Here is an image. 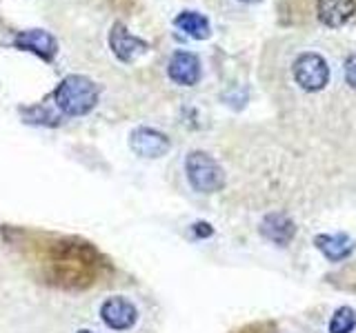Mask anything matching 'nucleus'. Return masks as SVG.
<instances>
[{
    "instance_id": "nucleus-7",
    "label": "nucleus",
    "mask_w": 356,
    "mask_h": 333,
    "mask_svg": "<svg viewBox=\"0 0 356 333\" xmlns=\"http://www.w3.org/2000/svg\"><path fill=\"white\" fill-rule=\"evenodd\" d=\"M109 47L118 60L131 62L134 58H138L140 53L147 51V42L136 38V36H131L122 22H116V25L111 27V33H109Z\"/></svg>"
},
{
    "instance_id": "nucleus-2",
    "label": "nucleus",
    "mask_w": 356,
    "mask_h": 333,
    "mask_svg": "<svg viewBox=\"0 0 356 333\" xmlns=\"http://www.w3.org/2000/svg\"><path fill=\"white\" fill-rule=\"evenodd\" d=\"M54 103L67 116H85L98 103V87L87 76L72 74L56 87Z\"/></svg>"
},
{
    "instance_id": "nucleus-4",
    "label": "nucleus",
    "mask_w": 356,
    "mask_h": 333,
    "mask_svg": "<svg viewBox=\"0 0 356 333\" xmlns=\"http://www.w3.org/2000/svg\"><path fill=\"white\" fill-rule=\"evenodd\" d=\"M294 80L305 89V92H321L330 83V67L323 56L307 51L300 53L294 62Z\"/></svg>"
},
{
    "instance_id": "nucleus-12",
    "label": "nucleus",
    "mask_w": 356,
    "mask_h": 333,
    "mask_svg": "<svg viewBox=\"0 0 356 333\" xmlns=\"http://www.w3.org/2000/svg\"><path fill=\"white\" fill-rule=\"evenodd\" d=\"M261 233L267 238V240H272L274 244H287L289 240L294 238V233H296V227H294V222L289 220L287 216L283 214H270L263 222H261Z\"/></svg>"
},
{
    "instance_id": "nucleus-6",
    "label": "nucleus",
    "mask_w": 356,
    "mask_h": 333,
    "mask_svg": "<svg viewBox=\"0 0 356 333\" xmlns=\"http://www.w3.org/2000/svg\"><path fill=\"white\" fill-rule=\"evenodd\" d=\"M129 147H131V151L143 155V158H161V155L170 151L172 142L161 131L149 129V127H138L131 131Z\"/></svg>"
},
{
    "instance_id": "nucleus-9",
    "label": "nucleus",
    "mask_w": 356,
    "mask_h": 333,
    "mask_svg": "<svg viewBox=\"0 0 356 333\" xmlns=\"http://www.w3.org/2000/svg\"><path fill=\"white\" fill-rule=\"evenodd\" d=\"M167 74H170V78L176 85L192 87L198 83V78H200V62L194 53L176 51L170 60V67H167Z\"/></svg>"
},
{
    "instance_id": "nucleus-17",
    "label": "nucleus",
    "mask_w": 356,
    "mask_h": 333,
    "mask_svg": "<svg viewBox=\"0 0 356 333\" xmlns=\"http://www.w3.org/2000/svg\"><path fill=\"white\" fill-rule=\"evenodd\" d=\"M243 3H261V0H243Z\"/></svg>"
},
{
    "instance_id": "nucleus-1",
    "label": "nucleus",
    "mask_w": 356,
    "mask_h": 333,
    "mask_svg": "<svg viewBox=\"0 0 356 333\" xmlns=\"http://www.w3.org/2000/svg\"><path fill=\"white\" fill-rule=\"evenodd\" d=\"M0 240L40 287L67 293L105 289L118 278L109 255L83 236L38 227L3 225Z\"/></svg>"
},
{
    "instance_id": "nucleus-11",
    "label": "nucleus",
    "mask_w": 356,
    "mask_h": 333,
    "mask_svg": "<svg viewBox=\"0 0 356 333\" xmlns=\"http://www.w3.org/2000/svg\"><path fill=\"white\" fill-rule=\"evenodd\" d=\"M314 244L332 262L345 260L354 251V240L348 236V233H323V236L314 238Z\"/></svg>"
},
{
    "instance_id": "nucleus-18",
    "label": "nucleus",
    "mask_w": 356,
    "mask_h": 333,
    "mask_svg": "<svg viewBox=\"0 0 356 333\" xmlns=\"http://www.w3.org/2000/svg\"><path fill=\"white\" fill-rule=\"evenodd\" d=\"M78 333H94V331H78Z\"/></svg>"
},
{
    "instance_id": "nucleus-14",
    "label": "nucleus",
    "mask_w": 356,
    "mask_h": 333,
    "mask_svg": "<svg viewBox=\"0 0 356 333\" xmlns=\"http://www.w3.org/2000/svg\"><path fill=\"white\" fill-rule=\"evenodd\" d=\"M356 327V311L352 307H341L330 320V333H352Z\"/></svg>"
},
{
    "instance_id": "nucleus-16",
    "label": "nucleus",
    "mask_w": 356,
    "mask_h": 333,
    "mask_svg": "<svg viewBox=\"0 0 356 333\" xmlns=\"http://www.w3.org/2000/svg\"><path fill=\"white\" fill-rule=\"evenodd\" d=\"M345 80H348L350 87L356 89V56H350V58L345 60Z\"/></svg>"
},
{
    "instance_id": "nucleus-8",
    "label": "nucleus",
    "mask_w": 356,
    "mask_h": 333,
    "mask_svg": "<svg viewBox=\"0 0 356 333\" xmlns=\"http://www.w3.org/2000/svg\"><path fill=\"white\" fill-rule=\"evenodd\" d=\"M316 16L327 27H343L356 18V0H316Z\"/></svg>"
},
{
    "instance_id": "nucleus-3",
    "label": "nucleus",
    "mask_w": 356,
    "mask_h": 333,
    "mask_svg": "<svg viewBox=\"0 0 356 333\" xmlns=\"http://www.w3.org/2000/svg\"><path fill=\"white\" fill-rule=\"evenodd\" d=\"M185 171L189 178V185L200 194H214L225 185V171H222L220 164L205 151L189 153L185 160Z\"/></svg>"
},
{
    "instance_id": "nucleus-15",
    "label": "nucleus",
    "mask_w": 356,
    "mask_h": 333,
    "mask_svg": "<svg viewBox=\"0 0 356 333\" xmlns=\"http://www.w3.org/2000/svg\"><path fill=\"white\" fill-rule=\"evenodd\" d=\"M229 333H276V325L270 320H259V322H250V325H243Z\"/></svg>"
},
{
    "instance_id": "nucleus-13",
    "label": "nucleus",
    "mask_w": 356,
    "mask_h": 333,
    "mask_svg": "<svg viewBox=\"0 0 356 333\" xmlns=\"http://www.w3.org/2000/svg\"><path fill=\"white\" fill-rule=\"evenodd\" d=\"M174 25L183 33H187L189 38L205 40L209 36V20L203 14H198V11H181L174 18Z\"/></svg>"
},
{
    "instance_id": "nucleus-5",
    "label": "nucleus",
    "mask_w": 356,
    "mask_h": 333,
    "mask_svg": "<svg viewBox=\"0 0 356 333\" xmlns=\"http://www.w3.org/2000/svg\"><path fill=\"white\" fill-rule=\"evenodd\" d=\"M100 320L114 331H127L136 325L138 311L127 298L114 296V298H107L105 302L100 305Z\"/></svg>"
},
{
    "instance_id": "nucleus-10",
    "label": "nucleus",
    "mask_w": 356,
    "mask_h": 333,
    "mask_svg": "<svg viewBox=\"0 0 356 333\" xmlns=\"http://www.w3.org/2000/svg\"><path fill=\"white\" fill-rule=\"evenodd\" d=\"M16 47L18 49H25L40 56L42 60H51L56 51H58V44H56L54 36L42 29H29V31H20L16 36Z\"/></svg>"
}]
</instances>
